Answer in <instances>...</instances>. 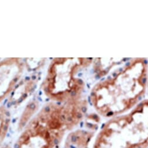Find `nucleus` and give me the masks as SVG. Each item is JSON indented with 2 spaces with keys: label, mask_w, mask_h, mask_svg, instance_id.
I'll use <instances>...</instances> for the list:
<instances>
[{
  "label": "nucleus",
  "mask_w": 148,
  "mask_h": 148,
  "mask_svg": "<svg viewBox=\"0 0 148 148\" xmlns=\"http://www.w3.org/2000/svg\"><path fill=\"white\" fill-rule=\"evenodd\" d=\"M6 113L0 112V146L6 138L8 128L9 120Z\"/></svg>",
  "instance_id": "obj_4"
},
{
  "label": "nucleus",
  "mask_w": 148,
  "mask_h": 148,
  "mask_svg": "<svg viewBox=\"0 0 148 148\" xmlns=\"http://www.w3.org/2000/svg\"><path fill=\"white\" fill-rule=\"evenodd\" d=\"M95 138L93 131L78 130L67 136L64 148H92Z\"/></svg>",
  "instance_id": "obj_3"
},
{
  "label": "nucleus",
  "mask_w": 148,
  "mask_h": 148,
  "mask_svg": "<svg viewBox=\"0 0 148 148\" xmlns=\"http://www.w3.org/2000/svg\"><path fill=\"white\" fill-rule=\"evenodd\" d=\"M66 130L59 116L46 109L22 134L14 148H59Z\"/></svg>",
  "instance_id": "obj_2"
},
{
  "label": "nucleus",
  "mask_w": 148,
  "mask_h": 148,
  "mask_svg": "<svg viewBox=\"0 0 148 148\" xmlns=\"http://www.w3.org/2000/svg\"><path fill=\"white\" fill-rule=\"evenodd\" d=\"M92 148H148V103L106 123Z\"/></svg>",
  "instance_id": "obj_1"
}]
</instances>
